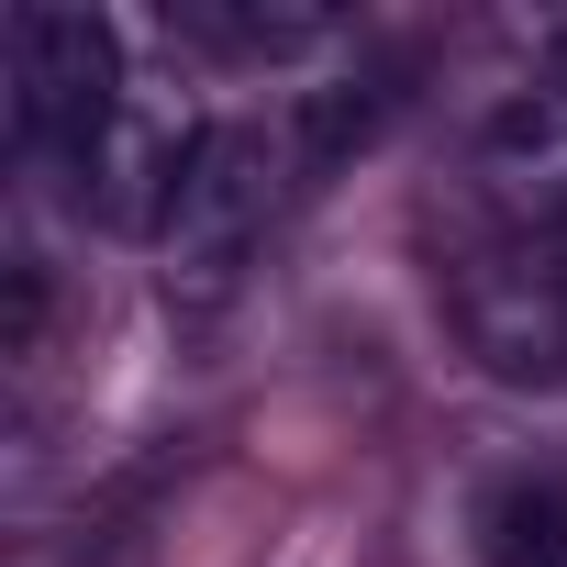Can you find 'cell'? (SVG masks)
<instances>
[{"label":"cell","instance_id":"obj_1","mask_svg":"<svg viewBox=\"0 0 567 567\" xmlns=\"http://www.w3.org/2000/svg\"><path fill=\"white\" fill-rule=\"evenodd\" d=\"M0 90H12V145L45 167H90V145L123 112V45L101 12H68V0H23L0 23Z\"/></svg>","mask_w":567,"mask_h":567},{"label":"cell","instance_id":"obj_2","mask_svg":"<svg viewBox=\"0 0 567 567\" xmlns=\"http://www.w3.org/2000/svg\"><path fill=\"white\" fill-rule=\"evenodd\" d=\"M278 189H290V145L267 123H200V156L167 200V290L178 301H223L234 278L256 267L267 223H278Z\"/></svg>","mask_w":567,"mask_h":567},{"label":"cell","instance_id":"obj_3","mask_svg":"<svg viewBox=\"0 0 567 567\" xmlns=\"http://www.w3.org/2000/svg\"><path fill=\"white\" fill-rule=\"evenodd\" d=\"M445 312H456V346L501 390H567V256L534 223L489 234V245H456Z\"/></svg>","mask_w":567,"mask_h":567},{"label":"cell","instance_id":"obj_4","mask_svg":"<svg viewBox=\"0 0 567 567\" xmlns=\"http://www.w3.org/2000/svg\"><path fill=\"white\" fill-rule=\"evenodd\" d=\"M167 34L234 56V68H278V56H312L334 45V0H167Z\"/></svg>","mask_w":567,"mask_h":567},{"label":"cell","instance_id":"obj_5","mask_svg":"<svg viewBox=\"0 0 567 567\" xmlns=\"http://www.w3.org/2000/svg\"><path fill=\"white\" fill-rule=\"evenodd\" d=\"M489 567H567V489L523 478L489 501Z\"/></svg>","mask_w":567,"mask_h":567},{"label":"cell","instance_id":"obj_6","mask_svg":"<svg viewBox=\"0 0 567 567\" xmlns=\"http://www.w3.org/2000/svg\"><path fill=\"white\" fill-rule=\"evenodd\" d=\"M0 290H12V301H0V357H12V368H34V357H45V312H56V278H45V256H34V245H12Z\"/></svg>","mask_w":567,"mask_h":567},{"label":"cell","instance_id":"obj_7","mask_svg":"<svg viewBox=\"0 0 567 567\" xmlns=\"http://www.w3.org/2000/svg\"><path fill=\"white\" fill-rule=\"evenodd\" d=\"M545 79H556V90H567V23H556V34H545Z\"/></svg>","mask_w":567,"mask_h":567}]
</instances>
